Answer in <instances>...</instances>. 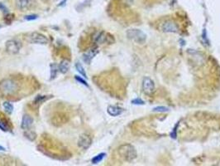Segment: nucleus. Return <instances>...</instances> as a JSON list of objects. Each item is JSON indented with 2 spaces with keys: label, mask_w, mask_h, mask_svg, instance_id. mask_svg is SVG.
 <instances>
[{
  "label": "nucleus",
  "mask_w": 220,
  "mask_h": 166,
  "mask_svg": "<svg viewBox=\"0 0 220 166\" xmlns=\"http://www.w3.org/2000/svg\"><path fill=\"white\" fill-rule=\"evenodd\" d=\"M118 152L121 156V158L123 159L125 161L131 162L137 158V150L130 144H124L118 147Z\"/></svg>",
  "instance_id": "1"
},
{
  "label": "nucleus",
  "mask_w": 220,
  "mask_h": 166,
  "mask_svg": "<svg viewBox=\"0 0 220 166\" xmlns=\"http://www.w3.org/2000/svg\"><path fill=\"white\" fill-rule=\"evenodd\" d=\"M126 34H127L128 39L133 41L137 43H139V44L144 43L147 40V37L144 32H142V30L137 29H128Z\"/></svg>",
  "instance_id": "2"
},
{
  "label": "nucleus",
  "mask_w": 220,
  "mask_h": 166,
  "mask_svg": "<svg viewBox=\"0 0 220 166\" xmlns=\"http://www.w3.org/2000/svg\"><path fill=\"white\" fill-rule=\"evenodd\" d=\"M18 90V85L10 79H6L0 82V91L4 95L14 94Z\"/></svg>",
  "instance_id": "3"
},
{
  "label": "nucleus",
  "mask_w": 220,
  "mask_h": 166,
  "mask_svg": "<svg viewBox=\"0 0 220 166\" xmlns=\"http://www.w3.org/2000/svg\"><path fill=\"white\" fill-rule=\"evenodd\" d=\"M6 51L10 54H17L19 53L21 48H22V43L16 39H11L6 42L5 44Z\"/></svg>",
  "instance_id": "4"
},
{
  "label": "nucleus",
  "mask_w": 220,
  "mask_h": 166,
  "mask_svg": "<svg viewBox=\"0 0 220 166\" xmlns=\"http://www.w3.org/2000/svg\"><path fill=\"white\" fill-rule=\"evenodd\" d=\"M29 41L30 42L34 43V44H41V45H46L48 43V39L47 37L43 35L42 33H37V32H34L32 33L30 37H29Z\"/></svg>",
  "instance_id": "5"
},
{
  "label": "nucleus",
  "mask_w": 220,
  "mask_h": 166,
  "mask_svg": "<svg viewBox=\"0 0 220 166\" xmlns=\"http://www.w3.org/2000/svg\"><path fill=\"white\" fill-rule=\"evenodd\" d=\"M18 8L22 12L30 11L37 6L36 0H18Z\"/></svg>",
  "instance_id": "6"
},
{
  "label": "nucleus",
  "mask_w": 220,
  "mask_h": 166,
  "mask_svg": "<svg viewBox=\"0 0 220 166\" xmlns=\"http://www.w3.org/2000/svg\"><path fill=\"white\" fill-rule=\"evenodd\" d=\"M92 144V139L91 137L89 135H86V134H83L81 135L80 137H79V140H78V146L81 148L82 150H87L89 149L90 146Z\"/></svg>",
  "instance_id": "7"
},
{
  "label": "nucleus",
  "mask_w": 220,
  "mask_h": 166,
  "mask_svg": "<svg viewBox=\"0 0 220 166\" xmlns=\"http://www.w3.org/2000/svg\"><path fill=\"white\" fill-rule=\"evenodd\" d=\"M142 90L145 93L151 95L155 90V84L150 77H144L142 81Z\"/></svg>",
  "instance_id": "8"
},
{
  "label": "nucleus",
  "mask_w": 220,
  "mask_h": 166,
  "mask_svg": "<svg viewBox=\"0 0 220 166\" xmlns=\"http://www.w3.org/2000/svg\"><path fill=\"white\" fill-rule=\"evenodd\" d=\"M160 29L164 33H178L179 28L173 21H166L162 23Z\"/></svg>",
  "instance_id": "9"
},
{
  "label": "nucleus",
  "mask_w": 220,
  "mask_h": 166,
  "mask_svg": "<svg viewBox=\"0 0 220 166\" xmlns=\"http://www.w3.org/2000/svg\"><path fill=\"white\" fill-rule=\"evenodd\" d=\"M99 53V50L97 48H92L90 50H89L86 53H84L83 55V60L84 62H86L87 64H89L90 61L92 60L94 57L96 55L97 53Z\"/></svg>",
  "instance_id": "10"
},
{
  "label": "nucleus",
  "mask_w": 220,
  "mask_h": 166,
  "mask_svg": "<svg viewBox=\"0 0 220 166\" xmlns=\"http://www.w3.org/2000/svg\"><path fill=\"white\" fill-rule=\"evenodd\" d=\"M32 124H33V119L29 115H24L22 120V124H21L22 129L28 130L32 126Z\"/></svg>",
  "instance_id": "11"
},
{
  "label": "nucleus",
  "mask_w": 220,
  "mask_h": 166,
  "mask_svg": "<svg viewBox=\"0 0 220 166\" xmlns=\"http://www.w3.org/2000/svg\"><path fill=\"white\" fill-rule=\"evenodd\" d=\"M107 111L111 116H118L123 112V109L116 105H108Z\"/></svg>",
  "instance_id": "12"
},
{
  "label": "nucleus",
  "mask_w": 220,
  "mask_h": 166,
  "mask_svg": "<svg viewBox=\"0 0 220 166\" xmlns=\"http://www.w3.org/2000/svg\"><path fill=\"white\" fill-rule=\"evenodd\" d=\"M112 36H109V34L105 33L104 32H101V33H98V35L95 37V42L98 44H103L105 42H108V38L111 37Z\"/></svg>",
  "instance_id": "13"
},
{
  "label": "nucleus",
  "mask_w": 220,
  "mask_h": 166,
  "mask_svg": "<svg viewBox=\"0 0 220 166\" xmlns=\"http://www.w3.org/2000/svg\"><path fill=\"white\" fill-rule=\"evenodd\" d=\"M70 67V61L67 60V59H64V60H62V61H60V63L59 64V71L61 73L65 74L66 72H68Z\"/></svg>",
  "instance_id": "14"
},
{
  "label": "nucleus",
  "mask_w": 220,
  "mask_h": 166,
  "mask_svg": "<svg viewBox=\"0 0 220 166\" xmlns=\"http://www.w3.org/2000/svg\"><path fill=\"white\" fill-rule=\"evenodd\" d=\"M50 67H51V80H52L56 78V75L59 72V65L56 63H52L50 66Z\"/></svg>",
  "instance_id": "15"
},
{
  "label": "nucleus",
  "mask_w": 220,
  "mask_h": 166,
  "mask_svg": "<svg viewBox=\"0 0 220 166\" xmlns=\"http://www.w3.org/2000/svg\"><path fill=\"white\" fill-rule=\"evenodd\" d=\"M25 137L28 138L29 140H31V141H33V140H35L36 138V134L34 132V131H32V130H26L24 133Z\"/></svg>",
  "instance_id": "16"
},
{
  "label": "nucleus",
  "mask_w": 220,
  "mask_h": 166,
  "mask_svg": "<svg viewBox=\"0 0 220 166\" xmlns=\"http://www.w3.org/2000/svg\"><path fill=\"white\" fill-rule=\"evenodd\" d=\"M106 156V154L105 153H101V154H99L96 156H94V158L92 159V163L94 165H97V164H99L100 163L104 158Z\"/></svg>",
  "instance_id": "17"
},
{
  "label": "nucleus",
  "mask_w": 220,
  "mask_h": 166,
  "mask_svg": "<svg viewBox=\"0 0 220 166\" xmlns=\"http://www.w3.org/2000/svg\"><path fill=\"white\" fill-rule=\"evenodd\" d=\"M76 70H77V72L80 73V74H81L83 77H87V75H86V72H85V70H84V67L81 65V63H80V62H76Z\"/></svg>",
  "instance_id": "18"
},
{
  "label": "nucleus",
  "mask_w": 220,
  "mask_h": 166,
  "mask_svg": "<svg viewBox=\"0 0 220 166\" xmlns=\"http://www.w3.org/2000/svg\"><path fill=\"white\" fill-rule=\"evenodd\" d=\"M4 110H5V111L8 114H9V115L12 113L13 105H12L10 102H8V101H5V102H4Z\"/></svg>",
  "instance_id": "19"
},
{
  "label": "nucleus",
  "mask_w": 220,
  "mask_h": 166,
  "mask_svg": "<svg viewBox=\"0 0 220 166\" xmlns=\"http://www.w3.org/2000/svg\"><path fill=\"white\" fill-rule=\"evenodd\" d=\"M46 99H47V97H46V96H38L34 100V104L36 105H40V104H41L43 101H46Z\"/></svg>",
  "instance_id": "20"
},
{
  "label": "nucleus",
  "mask_w": 220,
  "mask_h": 166,
  "mask_svg": "<svg viewBox=\"0 0 220 166\" xmlns=\"http://www.w3.org/2000/svg\"><path fill=\"white\" fill-rule=\"evenodd\" d=\"M154 112H167L170 110V108L166 106H156L152 110Z\"/></svg>",
  "instance_id": "21"
},
{
  "label": "nucleus",
  "mask_w": 220,
  "mask_h": 166,
  "mask_svg": "<svg viewBox=\"0 0 220 166\" xmlns=\"http://www.w3.org/2000/svg\"><path fill=\"white\" fill-rule=\"evenodd\" d=\"M75 78H76V81H79V82H80V83H81L82 85H84V86H85L89 87V85H88V83H87V81H84V79H82V78H81L80 77H78V76H75Z\"/></svg>",
  "instance_id": "22"
},
{
  "label": "nucleus",
  "mask_w": 220,
  "mask_h": 166,
  "mask_svg": "<svg viewBox=\"0 0 220 166\" xmlns=\"http://www.w3.org/2000/svg\"><path fill=\"white\" fill-rule=\"evenodd\" d=\"M36 18H38V15L36 14H31V15H27L25 16L24 19L27 21H32V20H35Z\"/></svg>",
  "instance_id": "23"
},
{
  "label": "nucleus",
  "mask_w": 220,
  "mask_h": 166,
  "mask_svg": "<svg viewBox=\"0 0 220 166\" xmlns=\"http://www.w3.org/2000/svg\"><path fill=\"white\" fill-rule=\"evenodd\" d=\"M132 104H134V105H144L145 102L142 99L140 98H136V99H134V100H132Z\"/></svg>",
  "instance_id": "24"
},
{
  "label": "nucleus",
  "mask_w": 220,
  "mask_h": 166,
  "mask_svg": "<svg viewBox=\"0 0 220 166\" xmlns=\"http://www.w3.org/2000/svg\"><path fill=\"white\" fill-rule=\"evenodd\" d=\"M0 129L3 130V131H5V132H6V131H8V130H9L8 127L7 126V125H6V123H4V122L3 121H1V120H0Z\"/></svg>",
  "instance_id": "25"
},
{
  "label": "nucleus",
  "mask_w": 220,
  "mask_h": 166,
  "mask_svg": "<svg viewBox=\"0 0 220 166\" xmlns=\"http://www.w3.org/2000/svg\"><path fill=\"white\" fill-rule=\"evenodd\" d=\"M0 10H2V11L4 12H5V13H8V8H6V6H4L2 3H0Z\"/></svg>",
  "instance_id": "26"
},
{
  "label": "nucleus",
  "mask_w": 220,
  "mask_h": 166,
  "mask_svg": "<svg viewBox=\"0 0 220 166\" xmlns=\"http://www.w3.org/2000/svg\"><path fill=\"white\" fill-rule=\"evenodd\" d=\"M5 148L4 147H3V146H0V151H5Z\"/></svg>",
  "instance_id": "27"
},
{
  "label": "nucleus",
  "mask_w": 220,
  "mask_h": 166,
  "mask_svg": "<svg viewBox=\"0 0 220 166\" xmlns=\"http://www.w3.org/2000/svg\"><path fill=\"white\" fill-rule=\"evenodd\" d=\"M65 2H66V0H63V1H62V2L60 3V6H63V5H64L65 3Z\"/></svg>",
  "instance_id": "28"
},
{
  "label": "nucleus",
  "mask_w": 220,
  "mask_h": 166,
  "mask_svg": "<svg viewBox=\"0 0 220 166\" xmlns=\"http://www.w3.org/2000/svg\"><path fill=\"white\" fill-rule=\"evenodd\" d=\"M45 2H49V1H54V0H43Z\"/></svg>",
  "instance_id": "29"
}]
</instances>
